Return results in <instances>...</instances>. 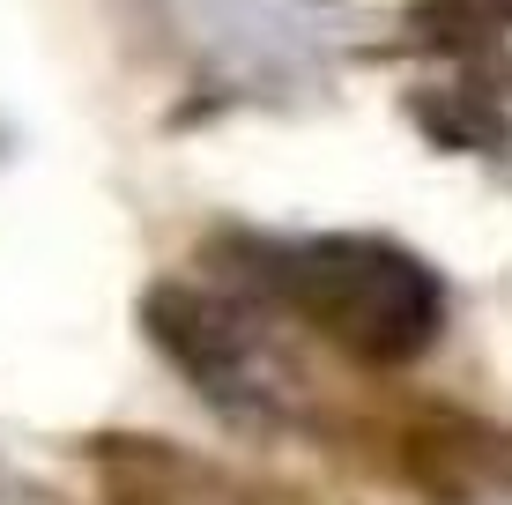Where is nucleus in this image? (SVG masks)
I'll list each match as a JSON object with an SVG mask.
<instances>
[{
	"label": "nucleus",
	"mask_w": 512,
	"mask_h": 505,
	"mask_svg": "<svg viewBox=\"0 0 512 505\" xmlns=\"http://www.w3.org/2000/svg\"><path fill=\"white\" fill-rule=\"evenodd\" d=\"M141 327L171 357V372L193 379L216 409L231 416L275 409V350L238 298H216V290H193V283H156L141 305Z\"/></svg>",
	"instance_id": "2"
},
{
	"label": "nucleus",
	"mask_w": 512,
	"mask_h": 505,
	"mask_svg": "<svg viewBox=\"0 0 512 505\" xmlns=\"http://www.w3.org/2000/svg\"><path fill=\"white\" fill-rule=\"evenodd\" d=\"M253 283L357 364H416L446 335V283L394 238L327 231L253 246Z\"/></svg>",
	"instance_id": "1"
}]
</instances>
